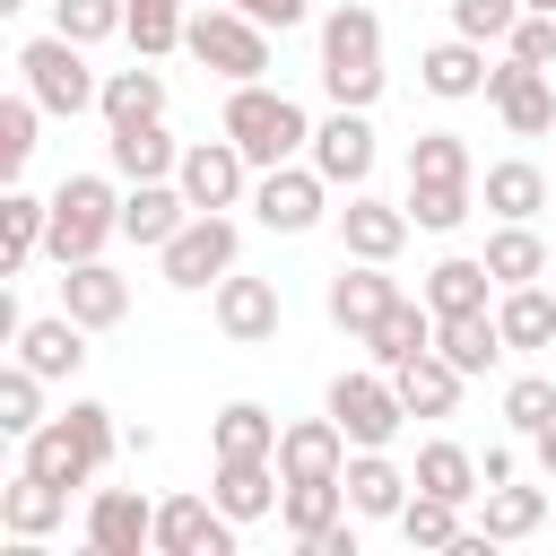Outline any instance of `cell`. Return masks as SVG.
I'll return each mask as SVG.
<instances>
[{"label":"cell","instance_id":"cell-1","mask_svg":"<svg viewBox=\"0 0 556 556\" xmlns=\"http://www.w3.org/2000/svg\"><path fill=\"white\" fill-rule=\"evenodd\" d=\"M261 174L269 165H295L304 148H313V122H304V104L287 96V87H261V78H243L235 96H226V122H217Z\"/></svg>","mask_w":556,"mask_h":556},{"label":"cell","instance_id":"cell-2","mask_svg":"<svg viewBox=\"0 0 556 556\" xmlns=\"http://www.w3.org/2000/svg\"><path fill=\"white\" fill-rule=\"evenodd\" d=\"M321 87L330 104H356V113L382 96V17L365 0H339L321 17Z\"/></svg>","mask_w":556,"mask_h":556},{"label":"cell","instance_id":"cell-3","mask_svg":"<svg viewBox=\"0 0 556 556\" xmlns=\"http://www.w3.org/2000/svg\"><path fill=\"white\" fill-rule=\"evenodd\" d=\"M113 235H122V191H113L104 174H70V182L52 191V226H43V252L70 269V261H96Z\"/></svg>","mask_w":556,"mask_h":556},{"label":"cell","instance_id":"cell-4","mask_svg":"<svg viewBox=\"0 0 556 556\" xmlns=\"http://www.w3.org/2000/svg\"><path fill=\"white\" fill-rule=\"evenodd\" d=\"M182 52H191L200 70H217L226 87H243V78H261V70H269V26H261V17H243V9L226 0V9H200V17L182 26Z\"/></svg>","mask_w":556,"mask_h":556},{"label":"cell","instance_id":"cell-5","mask_svg":"<svg viewBox=\"0 0 556 556\" xmlns=\"http://www.w3.org/2000/svg\"><path fill=\"white\" fill-rule=\"evenodd\" d=\"M17 78H26V96H35L43 113H87V104L104 96V78L87 70V43H70L61 26L17 52Z\"/></svg>","mask_w":556,"mask_h":556},{"label":"cell","instance_id":"cell-6","mask_svg":"<svg viewBox=\"0 0 556 556\" xmlns=\"http://www.w3.org/2000/svg\"><path fill=\"white\" fill-rule=\"evenodd\" d=\"M235 252H243V235H235V217L226 208H191L182 217V235L165 243V287H217L226 269H235Z\"/></svg>","mask_w":556,"mask_h":556},{"label":"cell","instance_id":"cell-7","mask_svg":"<svg viewBox=\"0 0 556 556\" xmlns=\"http://www.w3.org/2000/svg\"><path fill=\"white\" fill-rule=\"evenodd\" d=\"M330 417H339V434H348L356 452H382V443L400 434L408 400H400L391 374H339V382H330Z\"/></svg>","mask_w":556,"mask_h":556},{"label":"cell","instance_id":"cell-8","mask_svg":"<svg viewBox=\"0 0 556 556\" xmlns=\"http://www.w3.org/2000/svg\"><path fill=\"white\" fill-rule=\"evenodd\" d=\"M321 208H330V182H321L313 156H304V165H269V174L252 182V217H261L269 235H313Z\"/></svg>","mask_w":556,"mask_h":556},{"label":"cell","instance_id":"cell-9","mask_svg":"<svg viewBox=\"0 0 556 556\" xmlns=\"http://www.w3.org/2000/svg\"><path fill=\"white\" fill-rule=\"evenodd\" d=\"M235 513L217 495H165L156 504V556H235Z\"/></svg>","mask_w":556,"mask_h":556},{"label":"cell","instance_id":"cell-10","mask_svg":"<svg viewBox=\"0 0 556 556\" xmlns=\"http://www.w3.org/2000/svg\"><path fill=\"white\" fill-rule=\"evenodd\" d=\"M304 156L321 165L330 191H356V182L374 174V122H365L356 104H330V122H313V148H304Z\"/></svg>","mask_w":556,"mask_h":556},{"label":"cell","instance_id":"cell-11","mask_svg":"<svg viewBox=\"0 0 556 556\" xmlns=\"http://www.w3.org/2000/svg\"><path fill=\"white\" fill-rule=\"evenodd\" d=\"M87 547H96V556H139V547H156V504H148L139 486H96V504H87Z\"/></svg>","mask_w":556,"mask_h":556},{"label":"cell","instance_id":"cell-12","mask_svg":"<svg viewBox=\"0 0 556 556\" xmlns=\"http://www.w3.org/2000/svg\"><path fill=\"white\" fill-rule=\"evenodd\" d=\"M243 165H252V156H243L235 139H191L182 165H174V182H182L191 208H235V200H243Z\"/></svg>","mask_w":556,"mask_h":556},{"label":"cell","instance_id":"cell-13","mask_svg":"<svg viewBox=\"0 0 556 556\" xmlns=\"http://www.w3.org/2000/svg\"><path fill=\"white\" fill-rule=\"evenodd\" d=\"M486 96H495V113H504V130H513V139L556 130V87H547V70L504 61V70H486Z\"/></svg>","mask_w":556,"mask_h":556},{"label":"cell","instance_id":"cell-14","mask_svg":"<svg viewBox=\"0 0 556 556\" xmlns=\"http://www.w3.org/2000/svg\"><path fill=\"white\" fill-rule=\"evenodd\" d=\"M61 313L87 321V330H113V321L130 313V278H122L104 252H96V261H70V269H61Z\"/></svg>","mask_w":556,"mask_h":556},{"label":"cell","instance_id":"cell-15","mask_svg":"<svg viewBox=\"0 0 556 556\" xmlns=\"http://www.w3.org/2000/svg\"><path fill=\"white\" fill-rule=\"evenodd\" d=\"M391 261H339V278H330V321L348 330V339H365L391 304H400V278H382Z\"/></svg>","mask_w":556,"mask_h":556},{"label":"cell","instance_id":"cell-16","mask_svg":"<svg viewBox=\"0 0 556 556\" xmlns=\"http://www.w3.org/2000/svg\"><path fill=\"white\" fill-rule=\"evenodd\" d=\"M348 434H339V417H295V426H278V478H348Z\"/></svg>","mask_w":556,"mask_h":556},{"label":"cell","instance_id":"cell-17","mask_svg":"<svg viewBox=\"0 0 556 556\" xmlns=\"http://www.w3.org/2000/svg\"><path fill=\"white\" fill-rule=\"evenodd\" d=\"M408 208H391V200H348L339 208V243H348V261H400V243H408Z\"/></svg>","mask_w":556,"mask_h":556},{"label":"cell","instance_id":"cell-18","mask_svg":"<svg viewBox=\"0 0 556 556\" xmlns=\"http://www.w3.org/2000/svg\"><path fill=\"white\" fill-rule=\"evenodd\" d=\"M217 330L235 339V348H261V339H278V287L269 278H217Z\"/></svg>","mask_w":556,"mask_h":556},{"label":"cell","instance_id":"cell-19","mask_svg":"<svg viewBox=\"0 0 556 556\" xmlns=\"http://www.w3.org/2000/svg\"><path fill=\"white\" fill-rule=\"evenodd\" d=\"M61 513H70V486H52V478H35V469L17 460V478L0 486V530H9V539H52Z\"/></svg>","mask_w":556,"mask_h":556},{"label":"cell","instance_id":"cell-20","mask_svg":"<svg viewBox=\"0 0 556 556\" xmlns=\"http://www.w3.org/2000/svg\"><path fill=\"white\" fill-rule=\"evenodd\" d=\"M17 365H35L43 382H70V374L87 365V321H70V313L26 321V330H17Z\"/></svg>","mask_w":556,"mask_h":556},{"label":"cell","instance_id":"cell-21","mask_svg":"<svg viewBox=\"0 0 556 556\" xmlns=\"http://www.w3.org/2000/svg\"><path fill=\"white\" fill-rule=\"evenodd\" d=\"M408 469L400 460H382V452H348V513L356 521H400V504H408Z\"/></svg>","mask_w":556,"mask_h":556},{"label":"cell","instance_id":"cell-22","mask_svg":"<svg viewBox=\"0 0 556 556\" xmlns=\"http://www.w3.org/2000/svg\"><path fill=\"white\" fill-rule=\"evenodd\" d=\"M182 217H191L182 182H130V191H122V235H130V243H156V252H165V243L182 235Z\"/></svg>","mask_w":556,"mask_h":556},{"label":"cell","instance_id":"cell-23","mask_svg":"<svg viewBox=\"0 0 556 556\" xmlns=\"http://www.w3.org/2000/svg\"><path fill=\"white\" fill-rule=\"evenodd\" d=\"M391 382H400V400H408V417H452L460 408V365L443 356V348H426V356H408V365H391Z\"/></svg>","mask_w":556,"mask_h":556},{"label":"cell","instance_id":"cell-24","mask_svg":"<svg viewBox=\"0 0 556 556\" xmlns=\"http://www.w3.org/2000/svg\"><path fill=\"white\" fill-rule=\"evenodd\" d=\"M104 156H113L122 182H165V174L182 165V148L165 139V122H122V130L104 139Z\"/></svg>","mask_w":556,"mask_h":556},{"label":"cell","instance_id":"cell-25","mask_svg":"<svg viewBox=\"0 0 556 556\" xmlns=\"http://www.w3.org/2000/svg\"><path fill=\"white\" fill-rule=\"evenodd\" d=\"M486 295H495L486 252H478V261H469V252H452V261H434V269H426V304H434V321H443V313H495Z\"/></svg>","mask_w":556,"mask_h":556},{"label":"cell","instance_id":"cell-26","mask_svg":"<svg viewBox=\"0 0 556 556\" xmlns=\"http://www.w3.org/2000/svg\"><path fill=\"white\" fill-rule=\"evenodd\" d=\"M434 348V304H417V295H400L374 330H365V356L391 374V365H408V356H426Z\"/></svg>","mask_w":556,"mask_h":556},{"label":"cell","instance_id":"cell-27","mask_svg":"<svg viewBox=\"0 0 556 556\" xmlns=\"http://www.w3.org/2000/svg\"><path fill=\"white\" fill-rule=\"evenodd\" d=\"M208 452L217 460H278V417L261 400H226L217 426H208Z\"/></svg>","mask_w":556,"mask_h":556},{"label":"cell","instance_id":"cell-28","mask_svg":"<svg viewBox=\"0 0 556 556\" xmlns=\"http://www.w3.org/2000/svg\"><path fill=\"white\" fill-rule=\"evenodd\" d=\"M339 513H348V478H287V495H278V521L295 547H313Z\"/></svg>","mask_w":556,"mask_h":556},{"label":"cell","instance_id":"cell-29","mask_svg":"<svg viewBox=\"0 0 556 556\" xmlns=\"http://www.w3.org/2000/svg\"><path fill=\"white\" fill-rule=\"evenodd\" d=\"M417 78H426V96H443V104H460V96H486V43L452 35V43H434V52L417 61Z\"/></svg>","mask_w":556,"mask_h":556},{"label":"cell","instance_id":"cell-30","mask_svg":"<svg viewBox=\"0 0 556 556\" xmlns=\"http://www.w3.org/2000/svg\"><path fill=\"white\" fill-rule=\"evenodd\" d=\"M26 469L52 478V486H87V478H96V452L70 434V417H43V426L26 434Z\"/></svg>","mask_w":556,"mask_h":556},{"label":"cell","instance_id":"cell-31","mask_svg":"<svg viewBox=\"0 0 556 556\" xmlns=\"http://www.w3.org/2000/svg\"><path fill=\"white\" fill-rule=\"evenodd\" d=\"M235 521H261V513H278V495H287V478H278V460H217V486H208Z\"/></svg>","mask_w":556,"mask_h":556},{"label":"cell","instance_id":"cell-32","mask_svg":"<svg viewBox=\"0 0 556 556\" xmlns=\"http://www.w3.org/2000/svg\"><path fill=\"white\" fill-rule=\"evenodd\" d=\"M96 113H104V130H122V122H165V78H156L148 61H130V70L104 78Z\"/></svg>","mask_w":556,"mask_h":556},{"label":"cell","instance_id":"cell-33","mask_svg":"<svg viewBox=\"0 0 556 556\" xmlns=\"http://www.w3.org/2000/svg\"><path fill=\"white\" fill-rule=\"evenodd\" d=\"M408 478H417L426 495H443V504H478V495H486V469H478V452H460V443H426Z\"/></svg>","mask_w":556,"mask_h":556},{"label":"cell","instance_id":"cell-34","mask_svg":"<svg viewBox=\"0 0 556 556\" xmlns=\"http://www.w3.org/2000/svg\"><path fill=\"white\" fill-rule=\"evenodd\" d=\"M547 521V486H513V478H495L486 495H478V530L504 547V539H530Z\"/></svg>","mask_w":556,"mask_h":556},{"label":"cell","instance_id":"cell-35","mask_svg":"<svg viewBox=\"0 0 556 556\" xmlns=\"http://www.w3.org/2000/svg\"><path fill=\"white\" fill-rule=\"evenodd\" d=\"M547 200H556V174H539L530 156L486 165V208H495V217H539Z\"/></svg>","mask_w":556,"mask_h":556},{"label":"cell","instance_id":"cell-36","mask_svg":"<svg viewBox=\"0 0 556 556\" xmlns=\"http://www.w3.org/2000/svg\"><path fill=\"white\" fill-rule=\"evenodd\" d=\"M486 269H495V287H539L547 278V243L530 235V217H504L486 235Z\"/></svg>","mask_w":556,"mask_h":556},{"label":"cell","instance_id":"cell-37","mask_svg":"<svg viewBox=\"0 0 556 556\" xmlns=\"http://www.w3.org/2000/svg\"><path fill=\"white\" fill-rule=\"evenodd\" d=\"M434 348H443L460 374H486V365L504 356V321H495V313H443V321H434Z\"/></svg>","mask_w":556,"mask_h":556},{"label":"cell","instance_id":"cell-38","mask_svg":"<svg viewBox=\"0 0 556 556\" xmlns=\"http://www.w3.org/2000/svg\"><path fill=\"white\" fill-rule=\"evenodd\" d=\"M43 226H52V200H35V191H9V200H0V269H9V278L43 252Z\"/></svg>","mask_w":556,"mask_h":556},{"label":"cell","instance_id":"cell-39","mask_svg":"<svg viewBox=\"0 0 556 556\" xmlns=\"http://www.w3.org/2000/svg\"><path fill=\"white\" fill-rule=\"evenodd\" d=\"M495 321H504V348H547L556 339V295L547 287H504V304H495Z\"/></svg>","mask_w":556,"mask_h":556},{"label":"cell","instance_id":"cell-40","mask_svg":"<svg viewBox=\"0 0 556 556\" xmlns=\"http://www.w3.org/2000/svg\"><path fill=\"white\" fill-rule=\"evenodd\" d=\"M182 0H122V35H130V52L139 61H156V52H174L182 43Z\"/></svg>","mask_w":556,"mask_h":556},{"label":"cell","instance_id":"cell-41","mask_svg":"<svg viewBox=\"0 0 556 556\" xmlns=\"http://www.w3.org/2000/svg\"><path fill=\"white\" fill-rule=\"evenodd\" d=\"M400 539H408V547H460V539H469V521H460V504H443V495H426V486H417V495L400 504Z\"/></svg>","mask_w":556,"mask_h":556},{"label":"cell","instance_id":"cell-42","mask_svg":"<svg viewBox=\"0 0 556 556\" xmlns=\"http://www.w3.org/2000/svg\"><path fill=\"white\" fill-rule=\"evenodd\" d=\"M408 182H469V139L460 130H417L408 139Z\"/></svg>","mask_w":556,"mask_h":556},{"label":"cell","instance_id":"cell-43","mask_svg":"<svg viewBox=\"0 0 556 556\" xmlns=\"http://www.w3.org/2000/svg\"><path fill=\"white\" fill-rule=\"evenodd\" d=\"M35 426H43V374H35V365H9V374H0V434L26 443Z\"/></svg>","mask_w":556,"mask_h":556},{"label":"cell","instance_id":"cell-44","mask_svg":"<svg viewBox=\"0 0 556 556\" xmlns=\"http://www.w3.org/2000/svg\"><path fill=\"white\" fill-rule=\"evenodd\" d=\"M408 217H417L426 235H452V226L469 217V182H408Z\"/></svg>","mask_w":556,"mask_h":556},{"label":"cell","instance_id":"cell-45","mask_svg":"<svg viewBox=\"0 0 556 556\" xmlns=\"http://www.w3.org/2000/svg\"><path fill=\"white\" fill-rule=\"evenodd\" d=\"M513 26H521V0H452V35L469 43H513Z\"/></svg>","mask_w":556,"mask_h":556},{"label":"cell","instance_id":"cell-46","mask_svg":"<svg viewBox=\"0 0 556 556\" xmlns=\"http://www.w3.org/2000/svg\"><path fill=\"white\" fill-rule=\"evenodd\" d=\"M52 26L70 43H104V35H122V0H52Z\"/></svg>","mask_w":556,"mask_h":556},{"label":"cell","instance_id":"cell-47","mask_svg":"<svg viewBox=\"0 0 556 556\" xmlns=\"http://www.w3.org/2000/svg\"><path fill=\"white\" fill-rule=\"evenodd\" d=\"M35 96H9L0 104V174H26V156H35Z\"/></svg>","mask_w":556,"mask_h":556},{"label":"cell","instance_id":"cell-48","mask_svg":"<svg viewBox=\"0 0 556 556\" xmlns=\"http://www.w3.org/2000/svg\"><path fill=\"white\" fill-rule=\"evenodd\" d=\"M504 417H513V434H539V426L556 417V382H547V374H521V382H504Z\"/></svg>","mask_w":556,"mask_h":556},{"label":"cell","instance_id":"cell-49","mask_svg":"<svg viewBox=\"0 0 556 556\" xmlns=\"http://www.w3.org/2000/svg\"><path fill=\"white\" fill-rule=\"evenodd\" d=\"M61 417H70V434H78V443L96 452V469H104V460H113V443H122V426H113V408H104V400H70Z\"/></svg>","mask_w":556,"mask_h":556},{"label":"cell","instance_id":"cell-50","mask_svg":"<svg viewBox=\"0 0 556 556\" xmlns=\"http://www.w3.org/2000/svg\"><path fill=\"white\" fill-rule=\"evenodd\" d=\"M513 61H530V70L556 61V9H521V26H513Z\"/></svg>","mask_w":556,"mask_h":556},{"label":"cell","instance_id":"cell-51","mask_svg":"<svg viewBox=\"0 0 556 556\" xmlns=\"http://www.w3.org/2000/svg\"><path fill=\"white\" fill-rule=\"evenodd\" d=\"M235 9H243V17H261V26H278V35L313 17V0H235Z\"/></svg>","mask_w":556,"mask_h":556},{"label":"cell","instance_id":"cell-52","mask_svg":"<svg viewBox=\"0 0 556 556\" xmlns=\"http://www.w3.org/2000/svg\"><path fill=\"white\" fill-rule=\"evenodd\" d=\"M530 452H539V469H547V478H556V417H547V426H539V434H530Z\"/></svg>","mask_w":556,"mask_h":556},{"label":"cell","instance_id":"cell-53","mask_svg":"<svg viewBox=\"0 0 556 556\" xmlns=\"http://www.w3.org/2000/svg\"><path fill=\"white\" fill-rule=\"evenodd\" d=\"M521 9H556V0H521Z\"/></svg>","mask_w":556,"mask_h":556},{"label":"cell","instance_id":"cell-54","mask_svg":"<svg viewBox=\"0 0 556 556\" xmlns=\"http://www.w3.org/2000/svg\"><path fill=\"white\" fill-rule=\"evenodd\" d=\"M0 9H26V0H0Z\"/></svg>","mask_w":556,"mask_h":556}]
</instances>
